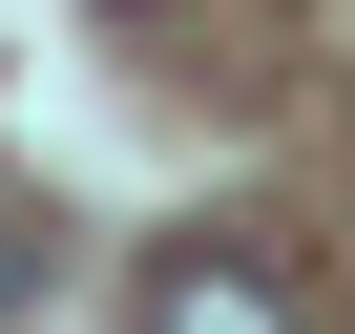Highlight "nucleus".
Listing matches in <instances>:
<instances>
[{"label": "nucleus", "mask_w": 355, "mask_h": 334, "mask_svg": "<svg viewBox=\"0 0 355 334\" xmlns=\"http://www.w3.org/2000/svg\"><path fill=\"white\" fill-rule=\"evenodd\" d=\"M146 334H313V313H293L272 251H167L146 272Z\"/></svg>", "instance_id": "nucleus-1"}]
</instances>
